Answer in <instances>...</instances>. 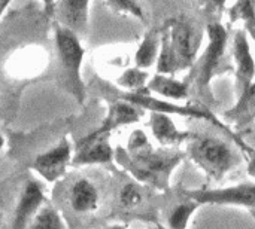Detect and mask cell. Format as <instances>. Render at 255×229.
I'll return each mask as SVG.
<instances>
[{
	"label": "cell",
	"instance_id": "obj_18",
	"mask_svg": "<svg viewBox=\"0 0 255 229\" xmlns=\"http://www.w3.org/2000/svg\"><path fill=\"white\" fill-rule=\"evenodd\" d=\"M179 70V64H178V58L175 54V49L172 46L170 42V36L169 33H163L161 36V51L158 55V66H157V72L158 75H173Z\"/></svg>",
	"mask_w": 255,
	"mask_h": 229
},
{
	"label": "cell",
	"instance_id": "obj_17",
	"mask_svg": "<svg viewBox=\"0 0 255 229\" xmlns=\"http://www.w3.org/2000/svg\"><path fill=\"white\" fill-rule=\"evenodd\" d=\"M226 118L233 119L239 124H247L255 119V83L250 86V89L247 92H244L239 100L238 104L226 112Z\"/></svg>",
	"mask_w": 255,
	"mask_h": 229
},
{
	"label": "cell",
	"instance_id": "obj_11",
	"mask_svg": "<svg viewBox=\"0 0 255 229\" xmlns=\"http://www.w3.org/2000/svg\"><path fill=\"white\" fill-rule=\"evenodd\" d=\"M43 201H45V195L42 186L37 182L30 180L25 185L22 195L18 201V206L15 209L10 229H28Z\"/></svg>",
	"mask_w": 255,
	"mask_h": 229
},
{
	"label": "cell",
	"instance_id": "obj_30",
	"mask_svg": "<svg viewBox=\"0 0 255 229\" xmlns=\"http://www.w3.org/2000/svg\"><path fill=\"white\" fill-rule=\"evenodd\" d=\"M151 229H161L160 227H157V228H151Z\"/></svg>",
	"mask_w": 255,
	"mask_h": 229
},
{
	"label": "cell",
	"instance_id": "obj_25",
	"mask_svg": "<svg viewBox=\"0 0 255 229\" xmlns=\"http://www.w3.org/2000/svg\"><path fill=\"white\" fill-rule=\"evenodd\" d=\"M248 174L255 179V152H253L251 159H250V164H248Z\"/></svg>",
	"mask_w": 255,
	"mask_h": 229
},
{
	"label": "cell",
	"instance_id": "obj_5",
	"mask_svg": "<svg viewBox=\"0 0 255 229\" xmlns=\"http://www.w3.org/2000/svg\"><path fill=\"white\" fill-rule=\"evenodd\" d=\"M187 197L196 201L199 206L202 204H220V206H244L255 210V185L244 183L226 189H200L190 191Z\"/></svg>",
	"mask_w": 255,
	"mask_h": 229
},
{
	"label": "cell",
	"instance_id": "obj_24",
	"mask_svg": "<svg viewBox=\"0 0 255 229\" xmlns=\"http://www.w3.org/2000/svg\"><path fill=\"white\" fill-rule=\"evenodd\" d=\"M106 4L109 7L118 10V12H126V13H130V15L139 18V19H143V10H142L140 4L136 3V1H127V0L123 1V0H120V1H108Z\"/></svg>",
	"mask_w": 255,
	"mask_h": 229
},
{
	"label": "cell",
	"instance_id": "obj_23",
	"mask_svg": "<svg viewBox=\"0 0 255 229\" xmlns=\"http://www.w3.org/2000/svg\"><path fill=\"white\" fill-rule=\"evenodd\" d=\"M146 79H148L146 72H142L140 69H130L118 79V83L121 86L130 89L131 92H142L146 89L145 88Z\"/></svg>",
	"mask_w": 255,
	"mask_h": 229
},
{
	"label": "cell",
	"instance_id": "obj_7",
	"mask_svg": "<svg viewBox=\"0 0 255 229\" xmlns=\"http://www.w3.org/2000/svg\"><path fill=\"white\" fill-rule=\"evenodd\" d=\"M208 37H209V43L200 61V72H199V85L205 89L209 88V82L214 77V75L218 72L221 61L224 58L226 46H227V31L221 24L214 22L208 25Z\"/></svg>",
	"mask_w": 255,
	"mask_h": 229
},
{
	"label": "cell",
	"instance_id": "obj_28",
	"mask_svg": "<svg viewBox=\"0 0 255 229\" xmlns=\"http://www.w3.org/2000/svg\"><path fill=\"white\" fill-rule=\"evenodd\" d=\"M3 145H4V139H3V136L0 134V149L3 148Z\"/></svg>",
	"mask_w": 255,
	"mask_h": 229
},
{
	"label": "cell",
	"instance_id": "obj_20",
	"mask_svg": "<svg viewBox=\"0 0 255 229\" xmlns=\"http://www.w3.org/2000/svg\"><path fill=\"white\" fill-rule=\"evenodd\" d=\"M28 229H66V227L58 212L51 206H45L37 212Z\"/></svg>",
	"mask_w": 255,
	"mask_h": 229
},
{
	"label": "cell",
	"instance_id": "obj_1",
	"mask_svg": "<svg viewBox=\"0 0 255 229\" xmlns=\"http://www.w3.org/2000/svg\"><path fill=\"white\" fill-rule=\"evenodd\" d=\"M117 159L137 180L164 188L170 171L182 161V153L152 151L143 131L136 130L130 136L127 152L118 149Z\"/></svg>",
	"mask_w": 255,
	"mask_h": 229
},
{
	"label": "cell",
	"instance_id": "obj_15",
	"mask_svg": "<svg viewBox=\"0 0 255 229\" xmlns=\"http://www.w3.org/2000/svg\"><path fill=\"white\" fill-rule=\"evenodd\" d=\"M149 91H154L163 97L167 98H173V100H181L187 97L188 92V85L179 80H175L172 77L163 76V75H157L154 76V79L149 82V85L146 86Z\"/></svg>",
	"mask_w": 255,
	"mask_h": 229
},
{
	"label": "cell",
	"instance_id": "obj_21",
	"mask_svg": "<svg viewBox=\"0 0 255 229\" xmlns=\"http://www.w3.org/2000/svg\"><path fill=\"white\" fill-rule=\"evenodd\" d=\"M143 200H145V195H143L142 188L131 182L126 183L118 192V204L123 210H127V212L140 207L143 204Z\"/></svg>",
	"mask_w": 255,
	"mask_h": 229
},
{
	"label": "cell",
	"instance_id": "obj_27",
	"mask_svg": "<svg viewBox=\"0 0 255 229\" xmlns=\"http://www.w3.org/2000/svg\"><path fill=\"white\" fill-rule=\"evenodd\" d=\"M108 229H127L126 227H121V225H115V227H111V228Z\"/></svg>",
	"mask_w": 255,
	"mask_h": 229
},
{
	"label": "cell",
	"instance_id": "obj_12",
	"mask_svg": "<svg viewBox=\"0 0 255 229\" xmlns=\"http://www.w3.org/2000/svg\"><path fill=\"white\" fill-rule=\"evenodd\" d=\"M88 1H58L54 3V13L57 16L58 25L73 31L75 34H84L87 31L88 21Z\"/></svg>",
	"mask_w": 255,
	"mask_h": 229
},
{
	"label": "cell",
	"instance_id": "obj_31",
	"mask_svg": "<svg viewBox=\"0 0 255 229\" xmlns=\"http://www.w3.org/2000/svg\"><path fill=\"white\" fill-rule=\"evenodd\" d=\"M160 228H161V229H166V228H163V227H160Z\"/></svg>",
	"mask_w": 255,
	"mask_h": 229
},
{
	"label": "cell",
	"instance_id": "obj_29",
	"mask_svg": "<svg viewBox=\"0 0 255 229\" xmlns=\"http://www.w3.org/2000/svg\"><path fill=\"white\" fill-rule=\"evenodd\" d=\"M253 216H254V219H255V210H253Z\"/></svg>",
	"mask_w": 255,
	"mask_h": 229
},
{
	"label": "cell",
	"instance_id": "obj_22",
	"mask_svg": "<svg viewBox=\"0 0 255 229\" xmlns=\"http://www.w3.org/2000/svg\"><path fill=\"white\" fill-rule=\"evenodd\" d=\"M230 19L244 21L245 28L255 42V4L253 1H238L230 9Z\"/></svg>",
	"mask_w": 255,
	"mask_h": 229
},
{
	"label": "cell",
	"instance_id": "obj_26",
	"mask_svg": "<svg viewBox=\"0 0 255 229\" xmlns=\"http://www.w3.org/2000/svg\"><path fill=\"white\" fill-rule=\"evenodd\" d=\"M9 4H10L9 1H0V15L3 13V10H4Z\"/></svg>",
	"mask_w": 255,
	"mask_h": 229
},
{
	"label": "cell",
	"instance_id": "obj_6",
	"mask_svg": "<svg viewBox=\"0 0 255 229\" xmlns=\"http://www.w3.org/2000/svg\"><path fill=\"white\" fill-rule=\"evenodd\" d=\"M169 36H170V42L175 49L176 58H178L179 70L188 69L190 66H193L196 52L202 40V36L197 27L191 21H187L184 18L173 19Z\"/></svg>",
	"mask_w": 255,
	"mask_h": 229
},
{
	"label": "cell",
	"instance_id": "obj_13",
	"mask_svg": "<svg viewBox=\"0 0 255 229\" xmlns=\"http://www.w3.org/2000/svg\"><path fill=\"white\" fill-rule=\"evenodd\" d=\"M140 116H142V112L134 104H131V103H128L126 100L115 101V103L111 104L108 116L105 118L102 127L94 133L99 134V136H108L109 137V134L115 128L137 122Z\"/></svg>",
	"mask_w": 255,
	"mask_h": 229
},
{
	"label": "cell",
	"instance_id": "obj_10",
	"mask_svg": "<svg viewBox=\"0 0 255 229\" xmlns=\"http://www.w3.org/2000/svg\"><path fill=\"white\" fill-rule=\"evenodd\" d=\"M112 158L114 151L109 145V137L91 133L78 143L76 152L72 158V165L81 167L93 164H106L111 162Z\"/></svg>",
	"mask_w": 255,
	"mask_h": 229
},
{
	"label": "cell",
	"instance_id": "obj_3",
	"mask_svg": "<svg viewBox=\"0 0 255 229\" xmlns=\"http://www.w3.org/2000/svg\"><path fill=\"white\" fill-rule=\"evenodd\" d=\"M55 45H57V52H58L69 88L78 97V100L82 101L84 85L81 79V64L84 58V48L79 42V36L57 24L55 25Z\"/></svg>",
	"mask_w": 255,
	"mask_h": 229
},
{
	"label": "cell",
	"instance_id": "obj_4",
	"mask_svg": "<svg viewBox=\"0 0 255 229\" xmlns=\"http://www.w3.org/2000/svg\"><path fill=\"white\" fill-rule=\"evenodd\" d=\"M99 186L87 176H76L64 186L63 203L73 215H90L100 207Z\"/></svg>",
	"mask_w": 255,
	"mask_h": 229
},
{
	"label": "cell",
	"instance_id": "obj_16",
	"mask_svg": "<svg viewBox=\"0 0 255 229\" xmlns=\"http://www.w3.org/2000/svg\"><path fill=\"white\" fill-rule=\"evenodd\" d=\"M158 45H161L160 31L157 28H152L145 34V37L136 52L137 69H146L154 64L155 58L158 57Z\"/></svg>",
	"mask_w": 255,
	"mask_h": 229
},
{
	"label": "cell",
	"instance_id": "obj_9",
	"mask_svg": "<svg viewBox=\"0 0 255 229\" xmlns=\"http://www.w3.org/2000/svg\"><path fill=\"white\" fill-rule=\"evenodd\" d=\"M233 57L236 61V91L238 97L250 89L254 83L255 61L251 54L250 42L244 30H236L233 37Z\"/></svg>",
	"mask_w": 255,
	"mask_h": 229
},
{
	"label": "cell",
	"instance_id": "obj_14",
	"mask_svg": "<svg viewBox=\"0 0 255 229\" xmlns=\"http://www.w3.org/2000/svg\"><path fill=\"white\" fill-rule=\"evenodd\" d=\"M151 130L161 145H178L190 139V133L179 131L166 113H151Z\"/></svg>",
	"mask_w": 255,
	"mask_h": 229
},
{
	"label": "cell",
	"instance_id": "obj_8",
	"mask_svg": "<svg viewBox=\"0 0 255 229\" xmlns=\"http://www.w3.org/2000/svg\"><path fill=\"white\" fill-rule=\"evenodd\" d=\"M69 164H72V146L67 139H63L57 146L39 155L31 168L46 182H55L64 176Z\"/></svg>",
	"mask_w": 255,
	"mask_h": 229
},
{
	"label": "cell",
	"instance_id": "obj_19",
	"mask_svg": "<svg viewBox=\"0 0 255 229\" xmlns=\"http://www.w3.org/2000/svg\"><path fill=\"white\" fill-rule=\"evenodd\" d=\"M199 209V204L193 200L175 206L167 218V229H185L191 215Z\"/></svg>",
	"mask_w": 255,
	"mask_h": 229
},
{
	"label": "cell",
	"instance_id": "obj_2",
	"mask_svg": "<svg viewBox=\"0 0 255 229\" xmlns=\"http://www.w3.org/2000/svg\"><path fill=\"white\" fill-rule=\"evenodd\" d=\"M188 155L212 180H221L241 162L239 152L226 140L212 134H190Z\"/></svg>",
	"mask_w": 255,
	"mask_h": 229
}]
</instances>
